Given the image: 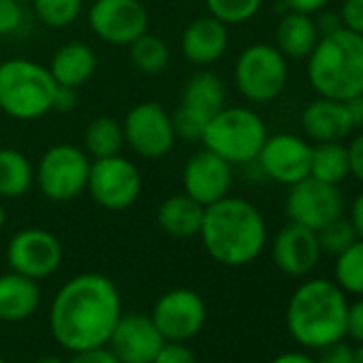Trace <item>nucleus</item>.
Masks as SVG:
<instances>
[{
	"label": "nucleus",
	"mask_w": 363,
	"mask_h": 363,
	"mask_svg": "<svg viewBox=\"0 0 363 363\" xmlns=\"http://www.w3.org/2000/svg\"><path fill=\"white\" fill-rule=\"evenodd\" d=\"M37 18L50 28H67L82 13V0H33Z\"/></svg>",
	"instance_id": "7c9ffc66"
},
{
	"label": "nucleus",
	"mask_w": 363,
	"mask_h": 363,
	"mask_svg": "<svg viewBox=\"0 0 363 363\" xmlns=\"http://www.w3.org/2000/svg\"><path fill=\"white\" fill-rule=\"evenodd\" d=\"M280 3L286 11H299V13L316 16L318 11L327 9V5L331 3V0H280Z\"/></svg>",
	"instance_id": "a19ab883"
},
{
	"label": "nucleus",
	"mask_w": 363,
	"mask_h": 363,
	"mask_svg": "<svg viewBox=\"0 0 363 363\" xmlns=\"http://www.w3.org/2000/svg\"><path fill=\"white\" fill-rule=\"evenodd\" d=\"M48 69L58 86L79 88L94 75L96 56L86 43H67L56 50Z\"/></svg>",
	"instance_id": "393cba45"
},
{
	"label": "nucleus",
	"mask_w": 363,
	"mask_h": 363,
	"mask_svg": "<svg viewBox=\"0 0 363 363\" xmlns=\"http://www.w3.org/2000/svg\"><path fill=\"white\" fill-rule=\"evenodd\" d=\"M269 363H316V359L306 352H282Z\"/></svg>",
	"instance_id": "49530a36"
},
{
	"label": "nucleus",
	"mask_w": 363,
	"mask_h": 363,
	"mask_svg": "<svg viewBox=\"0 0 363 363\" xmlns=\"http://www.w3.org/2000/svg\"><path fill=\"white\" fill-rule=\"evenodd\" d=\"M203 214H206V208L184 193V195H173L164 199L158 208L156 220L167 235L186 240V238L199 235L201 225H203Z\"/></svg>",
	"instance_id": "b1692460"
},
{
	"label": "nucleus",
	"mask_w": 363,
	"mask_h": 363,
	"mask_svg": "<svg viewBox=\"0 0 363 363\" xmlns=\"http://www.w3.org/2000/svg\"><path fill=\"white\" fill-rule=\"evenodd\" d=\"M7 261L11 272H18L33 280H43L60 267L62 244L54 233L45 229H22L9 242Z\"/></svg>",
	"instance_id": "4468645a"
},
{
	"label": "nucleus",
	"mask_w": 363,
	"mask_h": 363,
	"mask_svg": "<svg viewBox=\"0 0 363 363\" xmlns=\"http://www.w3.org/2000/svg\"><path fill=\"white\" fill-rule=\"evenodd\" d=\"M310 175L327 182V184H340L350 175L348 147L342 141H323L312 145Z\"/></svg>",
	"instance_id": "bb28decb"
},
{
	"label": "nucleus",
	"mask_w": 363,
	"mask_h": 363,
	"mask_svg": "<svg viewBox=\"0 0 363 363\" xmlns=\"http://www.w3.org/2000/svg\"><path fill=\"white\" fill-rule=\"evenodd\" d=\"M206 5L210 16L231 26L252 20L259 13L263 0H206Z\"/></svg>",
	"instance_id": "2f4dec72"
},
{
	"label": "nucleus",
	"mask_w": 363,
	"mask_h": 363,
	"mask_svg": "<svg viewBox=\"0 0 363 363\" xmlns=\"http://www.w3.org/2000/svg\"><path fill=\"white\" fill-rule=\"evenodd\" d=\"M229 48V28L214 16L197 18L182 35V54L193 65H212Z\"/></svg>",
	"instance_id": "412c9836"
},
{
	"label": "nucleus",
	"mask_w": 363,
	"mask_h": 363,
	"mask_svg": "<svg viewBox=\"0 0 363 363\" xmlns=\"http://www.w3.org/2000/svg\"><path fill=\"white\" fill-rule=\"evenodd\" d=\"M306 71L318 96L348 101L363 94V37L344 26L320 35L306 58Z\"/></svg>",
	"instance_id": "20e7f679"
},
{
	"label": "nucleus",
	"mask_w": 363,
	"mask_h": 363,
	"mask_svg": "<svg viewBox=\"0 0 363 363\" xmlns=\"http://www.w3.org/2000/svg\"><path fill=\"white\" fill-rule=\"evenodd\" d=\"M316 26H318L320 35H327V33L337 30V28L342 26V22H340V16H335V13H325V9H323V11H318Z\"/></svg>",
	"instance_id": "a18cd8bd"
},
{
	"label": "nucleus",
	"mask_w": 363,
	"mask_h": 363,
	"mask_svg": "<svg viewBox=\"0 0 363 363\" xmlns=\"http://www.w3.org/2000/svg\"><path fill=\"white\" fill-rule=\"evenodd\" d=\"M348 299L327 278L301 282L286 306V329L297 344L310 350L325 348L346 337Z\"/></svg>",
	"instance_id": "7ed1b4c3"
},
{
	"label": "nucleus",
	"mask_w": 363,
	"mask_h": 363,
	"mask_svg": "<svg viewBox=\"0 0 363 363\" xmlns=\"http://www.w3.org/2000/svg\"><path fill=\"white\" fill-rule=\"evenodd\" d=\"M233 182L231 162H227L223 156L214 154L212 150H199L195 152L182 173V184H184V193L201 203L203 208L220 201L229 195Z\"/></svg>",
	"instance_id": "f3484780"
},
{
	"label": "nucleus",
	"mask_w": 363,
	"mask_h": 363,
	"mask_svg": "<svg viewBox=\"0 0 363 363\" xmlns=\"http://www.w3.org/2000/svg\"><path fill=\"white\" fill-rule=\"evenodd\" d=\"M348 147V162H350V175H354L363 184V133L352 137Z\"/></svg>",
	"instance_id": "ea45409f"
},
{
	"label": "nucleus",
	"mask_w": 363,
	"mask_h": 363,
	"mask_svg": "<svg viewBox=\"0 0 363 363\" xmlns=\"http://www.w3.org/2000/svg\"><path fill=\"white\" fill-rule=\"evenodd\" d=\"M225 107V86L214 73H197L193 75L177 109L171 116L175 137H182L186 141H201L208 124L212 118Z\"/></svg>",
	"instance_id": "1a4fd4ad"
},
{
	"label": "nucleus",
	"mask_w": 363,
	"mask_h": 363,
	"mask_svg": "<svg viewBox=\"0 0 363 363\" xmlns=\"http://www.w3.org/2000/svg\"><path fill=\"white\" fill-rule=\"evenodd\" d=\"M265 139L267 126L263 118L248 107H223L201 137L208 150L223 156L231 164L257 160Z\"/></svg>",
	"instance_id": "423d86ee"
},
{
	"label": "nucleus",
	"mask_w": 363,
	"mask_h": 363,
	"mask_svg": "<svg viewBox=\"0 0 363 363\" xmlns=\"http://www.w3.org/2000/svg\"><path fill=\"white\" fill-rule=\"evenodd\" d=\"M150 316L164 340L191 342L208 320V306L193 289H171L156 299Z\"/></svg>",
	"instance_id": "f8f14e48"
},
{
	"label": "nucleus",
	"mask_w": 363,
	"mask_h": 363,
	"mask_svg": "<svg viewBox=\"0 0 363 363\" xmlns=\"http://www.w3.org/2000/svg\"><path fill=\"white\" fill-rule=\"evenodd\" d=\"M58 84L50 69L33 60L0 62V109L16 120H37L54 109Z\"/></svg>",
	"instance_id": "39448f33"
},
{
	"label": "nucleus",
	"mask_w": 363,
	"mask_h": 363,
	"mask_svg": "<svg viewBox=\"0 0 363 363\" xmlns=\"http://www.w3.org/2000/svg\"><path fill=\"white\" fill-rule=\"evenodd\" d=\"M37 363H67V361L60 359V357H41Z\"/></svg>",
	"instance_id": "de8ad7c7"
},
{
	"label": "nucleus",
	"mask_w": 363,
	"mask_h": 363,
	"mask_svg": "<svg viewBox=\"0 0 363 363\" xmlns=\"http://www.w3.org/2000/svg\"><path fill=\"white\" fill-rule=\"evenodd\" d=\"M333 282L346 295L363 297V240H354L335 257Z\"/></svg>",
	"instance_id": "c85d7f7f"
},
{
	"label": "nucleus",
	"mask_w": 363,
	"mask_h": 363,
	"mask_svg": "<svg viewBox=\"0 0 363 363\" xmlns=\"http://www.w3.org/2000/svg\"><path fill=\"white\" fill-rule=\"evenodd\" d=\"M162 344L164 337L150 314H122L109 335L107 348L120 363H152Z\"/></svg>",
	"instance_id": "a211bd4d"
},
{
	"label": "nucleus",
	"mask_w": 363,
	"mask_h": 363,
	"mask_svg": "<svg viewBox=\"0 0 363 363\" xmlns=\"http://www.w3.org/2000/svg\"><path fill=\"white\" fill-rule=\"evenodd\" d=\"M128 48H130V60H133V65L141 73H145V75H158L169 65V48L156 35L143 33Z\"/></svg>",
	"instance_id": "c756f323"
},
{
	"label": "nucleus",
	"mask_w": 363,
	"mask_h": 363,
	"mask_svg": "<svg viewBox=\"0 0 363 363\" xmlns=\"http://www.w3.org/2000/svg\"><path fill=\"white\" fill-rule=\"evenodd\" d=\"M199 238L216 263L244 267L263 252L267 244V225L259 208L250 201L227 195L206 208Z\"/></svg>",
	"instance_id": "f03ea898"
},
{
	"label": "nucleus",
	"mask_w": 363,
	"mask_h": 363,
	"mask_svg": "<svg viewBox=\"0 0 363 363\" xmlns=\"http://www.w3.org/2000/svg\"><path fill=\"white\" fill-rule=\"evenodd\" d=\"M0 363H7V359H3V357H0Z\"/></svg>",
	"instance_id": "3c124183"
},
{
	"label": "nucleus",
	"mask_w": 363,
	"mask_h": 363,
	"mask_svg": "<svg viewBox=\"0 0 363 363\" xmlns=\"http://www.w3.org/2000/svg\"><path fill=\"white\" fill-rule=\"evenodd\" d=\"M320 39L314 16L286 11L276 26V48L286 60H306Z\"/></svg>",
	"instance_id": "5701e85b"
},
{
	"label": "nucleus",
	"mask_w": 363,
	"mask_h": 363,
	"mask_svg": "<svg viewBox=\"0 0 363 363\" xmlns=\"http://www.w3.org/2000/svg\"><path fill=\"white\" fill-rule=\"evenodd\" d=\"M88 154L71 143L52 145L39 160L37 184L41 193L52 201H69L79 197L88 186L90 175Z\"/></svg>",
	"instance_id": "6e6552de"
},
{
	"label": "nucleus",
	"mask_w": 363,
	"mask_h": 363,
	"mask_svg": "<svg viewBox=\"0 0 363 363\" xmlns=\"http://www.w3.org/2000/svg\"><path fill=\"white\" fill-rule=\"evenodd\" d=\"M352 363H363V344L354 350V359H352Z\"/></svg>",
	"instance_id": "09e8293b"
},
{
	"label": "nucleus",
	"mask_w": 363,
	"mask_h": 363,
	"mask_svg": "<svg viewBox=\"0 0 363 363\" xmlns=\"http://www.w3.org/2000/svg\"><path fill=\"white\" fill-rule=\"evenodd\" d=\"M67 363H120V361L107 346H99V348L73 352V357Z\"/></svg>",
	"instance_id": "58836bf2"
},
{
	"label": "nucleus",
	"mask_w": 363,
	"mask_h": 363,
	"mask_svg": "<svg viewBox=\"0 0 363 363\" xmlns=\"http://www.w3.org/2000/svg\"><path fill=\"white\" fill-rule=\"evenodd\" d=\"M289 82V60L276 45L252 43L235 62V86L250 103L276 101Z\"/></svg>",
	"instance_id": "0eeeda50"
},
{
	"label": "nucleus",
	"mask_w": 363,
	"mask_h": 363,
	"mask_svg": "<svg viewBox=\"0 0 363 363\" xmlns=\"http://www.w3.org/2000/svg\"><path fill=\"white\" fill-rule=\"evenodd\" d=\"M122 316V299L111 278L103 274H79L65 282L50 308L54 340L71 350L107 346Z\"/></svg>",
	"instance_id": "f257e3e1"
},
{
	"label": "nucleus",
	"mask_w": 363,
	"mask_h": 363,
	"mask_svg": "<svg viewBox=\"0 0 363 363\" xmlns=\"http://www.w3.org/2000/svg\"><path fill=\"white\" fill-rule=\"evenodd\" d=\"M257 160L269 179L282 186H293L310 175L312 143L293 133L267 135Z\"/></svg>",
	"instance_id": "2eb2a0df"
},
{
	"label": "nucleus",
	"mask_w": 363,
	"mask_h": 363,
	"mask_svg": "<svg viewBox=\"0 0 363 363\" xmlns=\"http://www.w3.org/2000/svg\"><path fill=\"white\" fill-rule=\"evenodd\" d=\"M124 145V128L116 118L101 116L94 118L84 133V152L96 158H107L120 154Z\"/></svg>",
	"instance_id": "cd10ccee"
},
{
	"label": "nucleus",
	"mask_w": 363,
	"mask_h": 363,
	"mask_svg": "<svg viewBox=\"0 0 363 363\" xmlns=\"http://www.w3.org/2000/svg\"><path fill=\"white\" fill-rule=\"evenodd\" d=\"M35 182V169L26 154L13 147H0V197H24Z\"/></svg>",
	"instance_id": "a878e982"
},
{
	"label": "nucleus",
	"mask_w": 363,
	"mask_h": 363,
	"mask_svg": "<svg viewBox=\"0 0 363 363\" xmlns=\"http://www.w3.org/2000/svg\"><path fill=\"white\" fill-rule=\"evenodd\" d=\"M316 238H318V246H320V252H327L331 257H337L340 252H344L357 238L352 225L348 218L340 216L335 220H331L329 225H325L323 229L316 231Z\"/></svg>",
	"instance_id": "473e14b6"
},
{
	"label": "nucleus",
	"mask_w": 363,
	"mask_h": 363,
	"mask_svg": "<svg viewBox=\"0 0 363 363\" xmlns=\"http://www.w3.org/2000/svg\"><path fill=\"white\" fill-rule=\"evenodd\" d=\"M350 225L357 233L359 240H363V191L354 197L352 201V208H350Z\"/></svg>",
	"instance_id": "79ce46f5"
},
{
	"label": "nucleus",
	"mask_w": 363,
	"mask_h": 363,
	"mask_svg": "<svg viewBox=\"0 0 363 363\" xmlns=\"http://www.w3.org/2000/svg\"><path fill=\"white\" fill-rule=\"evenodd\" d=\"M24 22V9L20 0H0V37L13 35Z\"/></svg>",
	"instance_id": "f704fd0d"
},
{
	"label": "nucleus",
	"mask_w": 363,
	"mask_h": 363,
	"mask_svg": "<svg viewBox=\"0 0 363 363\" xmlns=\"http://www.w3.org/2000/svg\"><path fill=\"white\" fill-rule=\"evenodd\" d=\"M88 22L94 35L111 45H130L147 33V11L139 0H94Z\"/></svg>",
	"instance_id": "dca6fc26"
},
{
	"label": "nucleus",
	"mask_w": 363,
	"mask_h": 363,
	"mask_svg": "<svg viewBox=\"0 0 363 363\" xmlns=\"http://www.w3.org/2000/svg\"><path fill=\"white\" fill-rule=\"evenodd\" d=\"M152 363H197V359L186 342L164 340V344L160 346Z\"/></svg>",
	"instance_id": "72a5a7b5"
},
{
	"label": "nucleus",
	"mask_w": 363,
	"mask_h": 363,
	"mask_svg": "<svg viewBox=\"0 0 363 363\" xmlns=\"http://www.w3.org/2000/svg\"><path fill=\"white\" fill-rule=\"evenodd\" d=\"M20 3H26V0H20Z\"/></svg>",
	"instance_id": "603ef678"
},
{
	"label": "nucleus",
	"mask_w": 363,
	"mask_h": 363,
	"mask_svg": "<svg viewBox=\"0 0 363 363\" xmlns=\"http://www.w3.org/2000/svg\"><path fill=\"white\" fill-rule=\"evenodd\" d=\"M5 223H7V212H5L3 203H0V229H3V227H5Z\"/></svg>",
	"instance_id": "8fccbe9b"
},
{
	"label": "nucleus",
	"mask_w": 363,
	"mask_h": 363,
	"mask_svg": "<svg viewBox=\"0 0 363 363\" xmlns=\"http://www.w3.org/2000/svg\"><path fill=\"white\" fill-rule=\"evenodd\" d=\"M344 103H346V109L350 113L352 126L354 128L363 126V94H357V96H352V99H348Z\"/></svg>",
	"instance_id": "c03bdc74"
},
{
	"label": "nucleus",
	"mask_w": 363,
	"mask_h": 363,
	"mask_svg": "<svg viewBox=\"0 0 363 363\" xmlns=\"http://www.w3.org/2000/svg\"><path fill=\"white\" fill-rule=\"evenodd\" d=\"M86 189L101 208L109 212H122L139 199L141 175L137 167L120 154L96 158L90 164Z\"/></svg>",
	"instance_id": "9d476101"
},
{
	"label": "nucleus",
	"mask_w": 363,
	"mask_h": 363,
	"mask_svg": "<svg viewBox=\"0 0 363 363\" xmlns=\"http://www.w3.org/2000/svg\"><path fill=\"white\" fill-rule=\"evenodd\" d=\"M41 303V289L37 280L18 272L0 276V320L22 323L30 318Z\"/></svg>",
	"instance_id": "4be33fe9"
},
{
	"label": "nucleus",
	"mask_w": 363,
	"mask_h": 363,
	"mask_svg": "<svg viewBox=\"0 0 363 363\" xmlns=\"http://www.w3.org/2000/svg\"><path fill=\"white\" fill-rule=\"evenodd\" d=\"M320 255L316 231L291 220L276 233L272 242V259L276 267L293 278H303L314 272Z\"/></svg>",
	"instance_id": "6ab92c4d"
},
{
	"label": "nucleus",
	"mask_w": 363,
	"mask_h": 363,
	"mask_svg": "<svg viewBox=\"0 0 363 363\" xmlns=\"http://www.w3.org/2000/svg\"><path fill=\"white\" fill-rule=\"evenodd\" d=\"M77 103V94H75V88H65V86H58V92H56V101H54V109L58 111H69L73 109Z\"/></svg>",
	"instance_id": "37998d69"
},
{
	"label": "nucleus",
	"mask_w": 363,
	"mask_h": 363,
	"mask_svg": "<svg viewBox=\"0 0 363 363\" xmlns=\"http://www.w3.org/2000/svg\"><path fill=\"white\" fill-rule=\"evenodd\" d=\"M337 16L344 28L363 37V0H344Z\"/></svg>",
	"instance_id": "c9c22d12"
},
{
	"label": "nucleus",
	"mask_w": 363,
	"mask_h": 363,
	"mask_svg": "<svg viewBox=\"0 0 363 363\" xmlns=\"http://www.w3.org/2000/svg\"><path fill=\"white\" fill-rule=\"evenodd\" d=\"M122 128L124 141L143 158H162L171 152L175 141L171 116L156 101L135 105L126 113Z\"/></svg>",
	"instance_id": "ddd939ff"
},
{
	"label": "nucleus",
	"mask_w": 363,
	"mask_h": 363,
	"mask_svg": "<svg viewBox=\"0 0 363 363\" xmlns=\"http://www.w3.org/2000/svg\"><path fill=\"white\" fill-rule=\"evenodd\" d=\"M301 128L303 135L314 143L342 141L354 130L346 103L325 96H318L306 105L301 111Z\"/></svg>",
	"instance_id": "aec40b11"
},
{
	"label": "nucleus",
	"mask_w": 363,
	"mask_h": 363,
	"mask_svg": "<svg viewBox=\"0 0 363 363\" xmlns=\"http://www.w3.org/2000/svg\"><path fill=\"white\" fill-rule=\"evenodd\" d=\"M284 210L291 223L318 231L331 220L344 216V197L335 184L308 175L289 186Z\"/></svg>",
	"instance_id": "9b49d317"
},
{
	"label": "nucleus",
	"mask_w": 363,
	"mask_h": 363,
	"mask_svg": "<svg viewBox=\"0 0 363 363\" xmlns=\"http://www.w3.org/2000/svg\"><path fill=\"white\" fill-rule=\"evenodd\" d=\"M352 359H354V348L348 346L344 340H340L325 348H318L316 363H352Z\"/></svg>",
	"instance_id": "e433bc0d"
},
{
	"label": "nucleus",
	"mask_w": 363,
	"mask_h": 363,
	"mask_svg": "<svg viewBox=\"0 0 363 363\" xmlns=\"http://www.w3.org/2000/svg\"><path fill=\"white\" fill-rule=\"evenodd\" d=\"M346 337H352L354 342L363 344V297H357V301L348 303Z\"/></svg>",
	"instance_id": "4c0bfd02"
}]
</instances>
